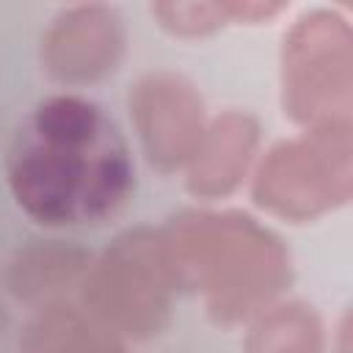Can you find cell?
Segmentation results:
<instances>
[{"label":"cell","instance_id":"cell-9","mask_svg":"<svg viewBox=\"0 0 353 353\" xmlns=\"http://www.w3.org/2000/svg\"><path fill=\"white\" fill-rule=\"evenodd\" d=\"M91 256L63 240H36L22 245L8 268L6 287L25 303H55L72 284H80Z\"/></svg>","mask_w":353,"mask_h":353},{"label":"cell","instance_id":"cell-10","mask_svg":"<svg viewBox=\"0 0 353 353\" xmlns=\"http://www.w3.org/2000/svg\"><path fill=\"white\" fill-rule=\"evenodd\" d=\"M19 353H127L121 336L63 301L41 306L19 334Z\"/></svg>","mask_w":353,"mask_h":353},{"label":"cell","instance_id":"cell-5","mask_svg":"<svg viewBox=\"0 0 353 353\" xmlns=\"http://www.w3.org/2000/svg\"><path fill=\"white\" fill-rule=\"evenodd\" d=\"M350 174V127L306 130L265 154L251 196L265 212L301 223L345 204Z\"/></svg>","mask_w":353,"mask_h":353},{"label":"cell","instance_id":"cell-13","mask_svg":"<svg viewBox=\"0 0 353 353\" xmlns=\"http://www.w3.org/2000/svg\"><path fill=\"white\" fill-rule=\"evenodd\" d=\"M3 323H6V317H3V309H0V334H3Z\"/></svg>","mask_w":353,"mask_h":353},{"label":"cell","instance_id":"cell-2","mask_svg":"<svg viewBox=\"0 0 353 353\" xmlns=\"http://www.w3.org/2000/svg\"><path fill=\"white\" fill-rule=\"evenodd\" d=\"M160 237L176 290L199 292L218 323L262 312L290 284L287 248L243 212H182Z\"/></svg>","mask_w":353,"mask_h":353},{"label":"cell","instance_id":"cell-4","mask_svg":"<svg viewBox=\"0 0 353 353\" xmlns=\"http://www.w3.org/2000/svg\"><path fill=\"white\" fill-rule=\"evenodd\" d=\"M353 33L331 11L303 14L284 36V113L306 130L350 127Z\"/></svg>","mask_w":353,"mask_h":353},{"label":"cell","instance_id":"cell-3","mask_svg":"<svg viewBox=\"0 0 353 353\" xmlns=\"http://www.w3.org/2000/svg\"><path fill=\"white\" fill-rule=\"evenodd\" d=\"M176 281L154 229L121 232L80 279L83 309L119 336L149 339L171 317Z\"/></svg>","mask_w":353,"mask_h":353},{"label":"cell","instance_id":"cell-7","mask_svg":"<svg viewBox=\"0 0 353 353\" xmlns=\"http://www.w3.org/2000/svg\"><path fill=\"white\" fill-rule=\"evenodd\" d=\"M124 55V25L116 8L83 3L63 8L41 36V63L66 85H85L110 74Z\"/></svg>","mask_w":353,"mask_h":353},{"label":"cell","instance_id":"cell-12","mask_svg":"<svg viewBox=\"0 0 353 353\" xmlns=\"http://www.w3.org/2000/svg\"><path fill=\"white\" fill-rule=\"evenodd\" d=\"M152 14L174 36H207L226 22L223 3H154Z\"/></svg>","mask_w":353,"mask_h":353},{"label":"cell","instance_id":"cell-11","mask_svg":"<svg viewBox=\"0 0 353 353\" xmlns=\"http://www.w3.org/2000/svg\"><path fill=\"white\" fill-rule=\"evenodd\" d=\"M245 353H323V323L301 301L265 306L248 328Z\"/></svg>","mask_w":353,"mask_h":353},{"label":"cell","instance_id":"cell-1","mask_svg":"<svg viewBox=\"0 0 353 353\" xmlns=\"http://www.w3.org/2000/svg\"><path fill=\"white\" fill-rule=\"evenodd\" d=\"M8 185L19 207L39 223H91L124 204L132 165L124 138L97 105L55 97L17 130Z\"/></svg>","mask_w":353,"mask_h":353},{"label":"cell","instance_id":"cell-8","mask_svg":"<svg viewBox=\"0 0 353 353\" xmlns=\"http://www.w3.org/2000/svg\"><path fill=\"white\" fill-rule=\"evenodd\" d=\"M259 146V124L245 110L212 119L188 160V190L199 199L229 196L248 174Z\"/></svg>","mask_w":353,"mask_h":353},{"label":"cell","instance_id":"cell-6","mask_svg":"<svg viewBox=\"0 0 353 353\" xmlns=\"http://www.w3.org/2000/svg\"><path fill=\"white\" fill-rule=\"evenodd\" d=\"M130 116L149 163L160 171L188 165L207 127L199 91L174 72L143 74L130 88Z\"/></svg>","mask_w":353,"mask_h":353}]
</instances>
